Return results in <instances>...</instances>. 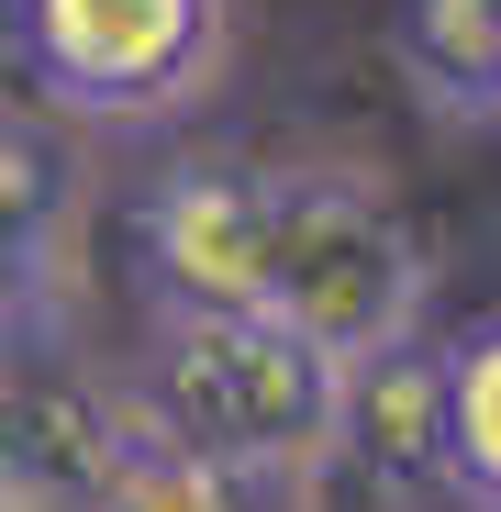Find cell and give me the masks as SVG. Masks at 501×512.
Returning <instances> with one entry per match:
<instances>
[{
    "instance_id": "obj_1",
    "label": "cell",
    "mask_w": 501,
    "mask_h": 512,
    "mask_svg": "<svg viewBox=\"0 0 501 512\" xmlns=\"http://www.w3.org/2000/svg\"><path fill=\"white\" fill-rule=\"evenodd\" d=\"M123 412L145 446L201 457L245 490H312L334 468L346 368L268 312H156Z\"/></svg>"
},
{
    "instance_id": "obj_2",
    "label": "cell",
    "mask_w": 501,
    "mask_h": 512,
    "mask_svg": "<svg viewBox=\"0 0 501 512\" xmlns=\"http://www.w3.org/2000/svg\"><path fill=\"white\" fill-rule=\"evenodd\" d=\"M268 323L334 368H368L424 334V245L412 223L334 167H268Z\"/></svg>"
},
{
    "instance_id": "obj_3",
    "label": "cell",
    "mask_w": 501,
    "mask_h": 512,
    "mask_svg": "<svg viewBox=\"0 0 501 512\" xmlns=\"http://www.w3.org/2000/svg\"><path fill=\"white\" fill-rule=\"evenodd\" d=\"M23 78L78 123H167L223 67V0H0Z\"/></svg>"
},
{
    "instance_id": "obj_4",
    "label": "cell",
    "mask_w": 501,
    "mask_h": 512,
    "mask_svg": "<svg viewBox=\"0 0 501 512\" xmlns=\"http://www.w3.org/2000/svg\"><path fill=\"white\" fill-rule=\"evenodd\" d=\"M156 312H268V167L190 156L145 190Z\"/></svg>"
},
{
    "instance_id": "obj_5",
    "label": "cell",
    "mask_w": 501,
    "mask_h": 512,
    "mask_svg": "<svg viewBox=\"0 0 501 512\" xmlns=\"http://www.w3.org/2000/svg\"><path fill=\"white\" fill-rule=\"evenodd\" d=\"M334 457H346L379 501H435L457 490V435H446V346H390L368 368H346V423H334Z\"/></svg>"
},
{
    "instance_id": "obj_6",
    "label": "cell",
    "mask_w": 501,
    "mask_h": 512,
    "mask_svg": "<svg viewBox=\"0 0 501 512\" xmlns=\"http://www.w3.org/2000/svg\"><path fill=\"white\" fill-rule=\"evenodd\" d=\"M67 156L45 134H12L0 123V334L34 323L45 290H56V256H67Z\"/></svg>"
},
{
    "instance_id": "obj_7",
    "label": "cell",
    "mask_w": 501,
    "mask_h": 512,
    "mask_svg": "<svg viewBox=\"0 0 501 512\" xmlns=\"http://www.w3.org/2000/svg\"><path fill=\"white\" fill-rule=\"evenodd\" d=\"M401 67L435 112H501V0H401Z\"/></svg>"
},
{
    "instance_id": "obj_8",
    "label": "cell",
    "mask_w": 501,
    "mask_h": 512,
    "mask_svg": "<svg viewBox=\"0 0 501 512\" xmlns=\"http://www.w3.org/2000/svg\"><path fill=\"white\" fill-rule=\"evenodd\" d=\"M446 435H457V501L501 512V312L446 334Z\"/></svg>"
},
{
    "instance_id": "obj_9",
    "label": "cell",
    "mask_w": 501,
    "mask_h": 512,
    "mask_svg": "<svg viewBox=\"0 0 501 512\" xmlns=\"http://www.w3.org/2000/svg\"><path fill=\"white\" fill-rule=\"evenodd\" d=\"M90 512H268V490H245V479H223V468H201V457L134 446L123 479H112Z\"/></svg>"
},
{
    "instance_id": "obj_10",
    "label": "cell",
    "mask_w": 501,
    "mask_h": 512,
    "mask_svg": "<svg viewBox=\"0 0 501 512\" xmlns=\"http://www.w3.org/2000/svg\"><path fill=\"white\" fill-rule=\"evenodd\" d=\"M0 368H12V334H0Z\"/></svg>"
}]
</instances>
